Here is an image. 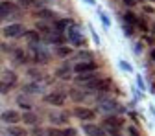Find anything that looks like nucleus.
I'll use <instances>...</instances> for the list:
<instances>
[{"mask_svg":"<svg viewBox=\"0 0 155 136\" xmlns=\"http://www.w3.org/2000/svg\"><path fill=\"white\" fill-rule=\"evenodd\" d=\"M68 39L72 41V44H76V46H83V44H85V39L80 35L78 28H74V26L68 30Z\"/></svg>","mask_w":155,"mask_h":136,"instance_id":"1","label":"nucleus"},{"mask_svg":"<svg viewBox=\"0 0 155 136\" xmlns=\"http://www.w3.org/2000/svg\"><path fill=\"white\" fill-rule=\"evenodd\" d=\"M72 114L76 116V118H80V120H92L94 118V112L89 110V109H83V107H76L72 110Z\"/></svg>","mask_w":155,"mask_h":136,"instance_id":"2","label":"nucleus"},{"mask_svg":"<svg viewBox=\"0 0 155 136\" xmlns=\"http://www.w3.org/2000/svg\"><path fill=\"white\" fill-rule=\"evenodd\" d=\"M0 13H2V15H0L2 18H8L11 13L13 15H18V8L13 6V4H8V2H2V6H0Z\"/></svg>","mask_w":155,"mask_h":136,"instance_id":"3","label":"nucleus"},{"mask_svg":"<svg viewBox=\"0 0 155 136\" xmlns=\"http://www.w3.org/2000/svg\"><path fill=\"white\" fill-rule=\"evenodd\" d=\"M22 33H24V28L21 24H11V26H8L4 30V35L6 37H21Z\"/></svg>","mask_w":155,"mask_h":136,"instance_id":"4","label":"nucleus"},{"mask_svg":"<svg viewBox=\"0 0 155 136\" xmlns=\"http://www.w3.org/2000/svg\"><path fill=\"white\" fill-rule=\"evenodd\" d=\"M45 101L46 103H50V105H63L65 103V96L59 92V94H48V96H45Z\"/></svg>","mask_w":155,"mask_h":136,"instance_id":"5","label":"nucleus"},{"mask_svg":"<svg viewBox=\"0 0 155 136\" xmlns=\"http://www.w3.org/2000/svg\"><path fill=\"white\" fill-rule=\"evenodd\" d=\"M83 131L87 136H105V132L100 129V127H96V125H83Z\"/></svg>","mask_w":155,"mask_h":136,"instance_id":"6","label":"nucleus"},{"mask_svg":"<svg viewBox=\"0 0 155 136\" xmlns=\"http://www.w3.org/2000/svg\"><path fill=\"white\" fill-rule=\"evenodd\" d=\"M94 70H96V65H92V63H80V65H76V66H74V72H78V74L94 72Z\"/></svg>","mask_w":155,"mask_h":136,"instance_id":"7","label":"nucleus"},{"mask_svg":"<svg viewBox=\"0 0 155 136\" xmlns=\"http://www.w3.org/2000/svg\"><path fill=\"white\" fill-rule=\"evenodd\" d=\"M15 79H17V75L13 74V72H9V70H4L2 72V83H6V85H13L15 83Z\"/></svg>","mask_w":155,"mask_h":136,"instance_id":"8","label":"nucleus"},{"mask_svg":"<svg viewBox=\"0 0 155 136\" xmlns=\"http://www.w3.org/2000/svg\"><path fill=\"white\" fill-rule=\"evenodd\" d=\"M2 120H4V122H17V120H18V114H17L15 110H6V112L2 114Z\"/></svg>","mask_w":155,"mask_h":136,"instance_id":"9","label":"nucleus"},{"mask_svg":"<svg viewBox=\"0 0 155 136\" xmlns=\"http://www.w3.org/2000/svg\"><path fill=\"white\" fill-rule=\"evenodd\" d=\"M43 90H45V87L37 85V83H31L26 87V92H31V94H43Z\"/></svg>","mask_w":155,"mask_h":136,"instance_id":"10","label":"nucleus"},{"mask_svg":"<svg viewBox=\"0 0 155 136\" xmlns=\"http://www.w3.org/2000/svg\"><path fill=\"white\" fill-rule=\"evenodd\" d=\"M26 39L30 41V44H39V41H41L39 33H35V31H28V33H26Z\"/></svg>","mask_w":155,"mask_h":136,"instance_id":"11","label":"nucleus"},{"mask_svg":"<svg viewBox=\"0 0 155 136\" xmlns=\"http://www.w3.org/2000/svg\"><path fill=\"white\" fill-rule=\"evenodd\" d=\"M22 120H24L26 123H30V125H35V123L39 122V118H37L35 114H31V112H26V114L22 116Z\"/></svg>","mask_w":155,"mask_h":136,"instance_id":"12","label":"nucleus"},{"mask_svg":"<svg viewBox=\"0 0 155 136\" xmlns=\"http://www.w3.org/2000/svg\"><path fill=\"white\" fill-rule=\"evenodd\" d=\"M11 136H26V132L21 129V127H9V129H6Z\"/></svg>","mask_w":155,"mask_h":136,"instance_id":"13","label":"nucleus"},{"mask_svg":"<svg viewBox=\"0 0 155 136\" xmlns=\"http://www.w3.org/2000/svg\"><path fill=\"white\" fill-rule=\"evenodd\" d=\"M17 101H18V105H21V107H24V109H30V107H31V103H30V100L26 98V96H18V98H17Z\"/></svg>","mask_w":155,"mask_h":136,"instance_id":"14","label":"nucleus"},{"mask_svg":"<svg viewBox=\"0 0 155 136\" xmlns=\"http://www.w3.org/2000/svg\"><path fill=\"white\" fill-rule=\"evenodd\" d=\"M98 17H100V21L104 22V26H105V28H109V26H111V18H109V17H107V15H105L102 9L98 11Z\"/></svg>","mask_w":155,"mask_h":136,"instance_id":"15","label":"nucleus"},{"mask_svg":"<svg viewBox=\"0 0 155 136\" xmlns=\"http://www.w3.org/2000/svg\"><path fill=\"white\" fill-rule=\"evenodd\" d=\"M50 122L57 123V125H59V123H67V116L63 114V118H57V114H50Z\"/></svg>","mask_w":155,"mask_h":136,"instance_id":"16","label":"nucleus"},{"mask_svg":"<svg viewBox=\"0 0 155 136\" xmlns=\"http://www.w3.org/2000/svg\"><path fill=\"white\" fill-rule=\"evenodd\" d=\"M70 53H72L70 48H65V46H59V48H57V57H67V55H70Z\"/></svg>","mask_w":155,"mask_h":136,"instance_id":"17","label":"nucleus"},{"mask_svg":"<svg viewBox=\"0 0 155 136\" xmlns=\"http://www.w3.org/2000/svg\"><path fill=\"white\" fill-rule=\"evenodd\" d=\"M68 24H72V21H68V18H63V21H59V22L55 24V28L61 31V30H65V26H68Z\"/></svg>","mask_w":155,"mask_h":136,"instance_id":"18","label":"nucleus"},{"mask_svg":"<svg viewBox=\"0 0 155 136\" xmlns=\"http://www.w3.org/2000/svg\"><path fill=\"white\" fill-rule=\"evenodd\" d=\"M70 98H72V100H78V101H80V100H83V98H85V96H83L81 92H78V90H72V92H70Z\"/></svg>","mask_w":155,"mask_h":136,"instance_id":"19","label":"nucleus"},{"mask_svg":"<svg viewBox=\"0 0 155 136\" xmlns=\"http://www.w3.org/2000/svg\"><path fill=\"white\" fill-rule=\"evenodd\" d=\"M48 136H65V131H59V129H50V131H48Z\"/></svg>","mask_w":155,"mask_h":136,"instance_id":"20","label":"nucleus"},{"mask_svg":"<svg viewBox=\"0 0 155 136\" xmlns=\"http://www.w3.org/2000/svg\"><path fill=\"white\" fill-rule=\"evenodd\" d=\"M31 136H48V131H43V129H33Z\"/></svg>","mask_w":155,"mask_h":136,"instance_id":"21","label":"nucleus"},{"mask_svg":"<svg viewBox=\"0 0 155 136\" xmlns=\"http://www.w3.org/2000/svg\"><path fill=\"white\" fill-rule=\"evenodd\" d=\"M39 17H45V18H52L54 15H52V11H50V9H41V11H39Z\"/></svg>","mask_w":155,"mask_h":136,"instance_id":"22","label":"nucleus"},{"mask_svg":"<svg viewBox=\"0 0 155 136\" xmlns=\"http://www.w3.org/2000/svg\"><path fill=\"white\" fill-rule=\"evenodd\" d=\"M120 68L126 70V72H133V66H131L129 63H126V61H120Z\"/></svg>","mask_w":155,"mask_h":136,"instance_id":"23","label":"nucleus"},{"mask_svg":"<svg viewBox=\"0 0 155 136\" xmlns=\"http://www.w3.org/2000/svg\"><path fill=\"white\" fill-rule=\"evenodd\" d=\"M22 57H24V52L22 50H15V59L17 61H22Z\"/></svg>","mask_w":155,"mask_h":136,"instance_id":"24","label":"nucleus"},{"mask_svg":"<svg viewBox=\"0 0 155 136\" xmlns=\"http://www.w3.org/2000/svg\"><path fill=\"white\" fill-rule=\"evenodd\" d=\"M126 21H127V22H131V24H135V22H139L137 18H135V15H131V13H127V15H126Z\"/></svg>","mask_w":155,"mask_h":136,"instance_id":"25","label":"nucleus"},{"mask_svg":"<svg viewBox=\"0 0 155 136\" xmlns=\"http://www.w3.org/2000/svg\"><path fill=\"white\" fill-rule=\"evenodd\" d=\"M78 57H80V59H85V61H89V59H91V53H89V52H81V53L78 55Z\"/></svg>","mask_w":155,"mask_h":136,"instance_id":"26","label":"nucleus"},{"mask_svg":"<svg viewBox=\"0 0 155 136\" xmlns=\"http://www.w3.org/2000/svg\"><path fill=\"white\" fill-rule=\"evenodd\" d=\"M127 131H129V136H139V131H137V127H129Z\"/></svg>","mask_w":155,"mask_h":136,"instance_id":"27","label":"nucleus"},{"mask_svg":"<svg viewBox=\"0 0 155 136\" xmlns=\"http://www.w3.org/2000/svg\"><path fill=\"white\" fill-rule=\"evenodd\" d=\"M65 136H76V131L74 129H67L65 131Z\"/></svg>","mask_w":155,"mask_h":136,"instance_id":"28","label":"nucleus"},{"mask_svg":"<svg viewBox=\"0 0 155 136\" xmlns=\"http://www.w3.org/2000/svg\"><path fill=\"white\" fill-rule=\"evenodd\" d=\"M124 4L126 6H135V4H137V0H124Z\"/></svg>","mask_w":155,"mask_h":136,"instance_id":"29","label":"nucleus"},{"mask_svg":"<svg viewBox=\"0 0 155 136\" xmlns=\"http://www.w3.org/2000/svg\"><path fill=\"white\" fill-rule=\"evenodd\" d=\"M137 83H139V87H140V88H142V90H144V88H146V87H144V81H142V77H139V79H137Z\"/></svg>","mask_w":155,"mask_h":136,"instance_id":"30","label":"nucleus"},{"mask_svg":"<svg viewBox=\"0 0 155 136\" xmlns=\"http://www.w3.org/2000/svg\"><path fill=\"white\" fill-rule=\"evenodd\" d=\"M126 33H127V35L133 33V26H126Z\"/></svg>","mask_w":155,"mask_h":136,"instance_id":"31","label":"nucleus"},{"mask_svg":"<svg viewBox=\"0 0 155 136\" xmlns=\"http://www.w3.org/2000/svg\"><path fill=\"white\" fill-rule=\"evenodd\" d=\"M139 26H140V30H146V24H144L142 21H139Z\"/></svg>","mask_w":155,"mask_h":136,"instance_id":"32","label":"nucleus"},{"mask_svg":"<svg viewBox=\"0 0 155 136\" xmlns=\"http://www.w3.org/2000/svg\"><path fill=\"white\" fill-rule=\"evenodd\" d=\"M151 59H153V61H155V50H153V52H151Z\"/></svg>","mask_w":155,"mask_h":136,"instance_id":"33","label":"nucleus"},{"mask_svg":"<svg viewBox=\"0 0 155 136\" xmlns=\"http://www.w3.org/2000/svg\"><path fill=\"white\" fill-rule=\"evenodd\" d=\"M85 2H87V4H94V0H85Z\"/></svg>","mask_w":155,"mask_h":136,"instance_id":"34","label":"nucleus"},{"mask_svg":"<svg viewBox=\"0 0 155 136\" xmlns=\"http://www.w3.org/2000/svg\"><path fill=\"white\" fill-rule=\"evenodd\" d=\"M151 2H155V0H151Z\"/></svg>","mask_w":155,"mask_h":136,"instance_id":"35","label":"nucleus"}]
</instances>
